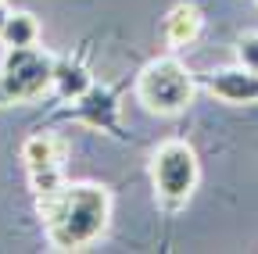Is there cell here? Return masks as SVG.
Masks as SVG:
<instances>
[{
  "label": "cell",
  "instance_id": "5",
  "mask_svg": "<svg viewBox=\"0 0 258 254\" xmlns=\"http://www.w3.org/2000/svg\"><path fill=\"white\" fill-rule=\"evenodd\" d=\"M208 93L226 104H254L258 101V75L240 68H219L208 75Z\"/></svg>",
  "mask_w": 258,
  "mask_h": 254
},
{
  "label": "cell",
  "instance_id": "2",
  "mask_svg": "<svg viewBox=\"0 0 258 254\" xmlns=\"http://www.w3.org/2000/svg\"><path fill=\"white\" fill-rule=\"evenodd\" d=\"M194 72L183 65L179 57H154L151 65L137 75V101L151 115H179L194 104Z\"/></svg>",
  "mask_w": 258,
  "mask_h": 254
},
{
  "label": "cell",
  "instance_id": "1",
  "mask_svg": "<svg viewBox=\"0 0 258 254\" xmlns=\"http://www.w3.org/2000/svg\"><path fill=\"white\" fill-rule=\"evenodd\" d=\"M36 211L54 250H86L111 222V194L97 183H61L50 194H40Z\"/></svg>",
  "mask_w": 258,
  "mask_h": 254
},
{
  "label": "cell",
  "instance_id": "3",
  "mask_svg": "<svg viewBox=\"0 0 258 254\" xmlns=\"http://www.w3.org/2000/svg\"><path fill=\"white\" fill-rule=\"evenodd\" d=\"M198 179H201L198 150L186 140H165L151 154V183L165 208H183L198 190Z\"/></svg>",
  "mask_w": 258,
  "mask_h": 254
},
{
  "label": "cell",
  "instance_id": "10",
  "mask_svg": "<svg viewBox=\"0 0 258 254\" xmlns=\"http://www.w3.org/2000/svg\"><path fill=\"white\" fill-rule=\"evenodd\" d=\"M29 183H32V194H50V190H57L61 183H64V176H61V165H54V168H32L29 172Z\"/></svg>",
  "mask_w": 258,
  "mask_h": 254
},
{
  "label": "cell",
  "instance_id": "7",
  "mask_svg": "<svg viewBox=\"0 0 258 254\" xmlns=\"http://www.w3.org/2000/svg\"><path fill=\"white\" fill-rule=\"evenodd\" d=\"M64 140L61 136H54V133H32L25 143H22V161H25V168L32 172V168H54V165H61L64 161Z\"/></svg>",
  "mask_w": 258,
  "mask_h": 254
},
{
  "label": "cell",
  "instance_id": "11",
  "mask_svg": "<svg viewBox=\"0 0 258 254\" xmlns=\"http://www.w3.org/2000/svg\"><path fill=\"white\" fill-rule=\"evenodd\" d=\"M237 61H240L247 72L258 75V33H244L237 40Z\"/></svg>",
  "mask_w": 258,
  "mask_h": 254
},
{
  "label": "cell",
  "instance_id": "12",
  "mask_svg": "<svg viewBox=\"0 0 258 254\" xmlns=\"http://www.w3.org/2000/svg\"><path fill=\"white\" fill-rule=\"evenodd\" d=\"M8 15H11V8L0 0V33H4V25H8Z\"/></svg>",
  "mask_w": 258,
  "mask_h": 254
},
{
  "label": "cell",
  "instance_id": "8",
  "mask_svg": "<svg viewBox=\"0 0 258 254\" xmlns=\"http://www.w3.org/2000/svg\"><path fill=\"white\" fill-rule=\"evenodd\" d=\"M36 40H40V22H36V15L11 11L4 33H0V43H4V47H32Z\"/></svg>",
  "mask_w": 258,
  "mask_h": 254
},
{
  "label": "cell",
  "instance_id": "6",
  "mask_svg": "<svg viewBox=\"0 0 258 254\" xmlns=\"http://www.w3.org/2000/svg\"><path fill=\"white\" fill-rule=\"evenodd\" d=\"M201 8L198 4H176L169 15H165V22H161V36H165V43L172 47V50H179V47H190L194 40H198V33H201Z\"/></svg>",
  "mask_w": 258,
  "mask_h": 254
},
{
  "label": "cell",
  "instance_id": "4",
  "mask_svg": "<svg viewBox=\"0 0 258 254\" xmlns=\"http://www.w3.org/2000/svg\"><path fill=\"white\" fill-rule=\"evenodd\" d=\"M54 68L57 61L43 50L32 47H8V57L0 65V101L8 104H29L40 101L54 86Z\"/></svg>",
  "mask_w": 258,
  "mask_h": 254
},
{
  "label": "cell",
  "instance_id": "9",
  "mask_svg": "<svg viewBox=\"0 0 258 254\" xmlns=\"http://www.w3.org/2000/svg\"><path fill=\"white\" fill-rule=\"evenodd\" d=\"M54 86L61 90V97H69V101H83L86 93H90V75L79 68V65H64V68H54Z\"/></svg>",
  "mask_w": 258,
  "mask_h": 254
}]
</instances>
